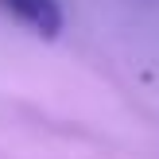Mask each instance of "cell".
Masks as SVG:
<instances>
[{
    "mask_svg": "<svg viewBox=\"0 0 159 159\" xmlns=\"http://www.w3.org/2000/svg\"><path fill=\"white\" fill-rule=\"evenodd\" d=\"M0 8H4L12 20H20L27 31L43 35V39H54L62 31V23H66L58 0H0Z\"/></svg>",
    "mask_w": 159,
    "mask_h": 159,
    "instance_id": "1",
    "label": "cell"
}]
</instances>
